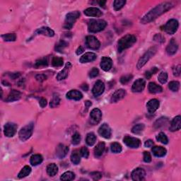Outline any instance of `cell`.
<instances>
[{"label":"cell","mask_w":181,"mask_h":181,"mask_svg":"<svg viewBox=\"0 0 181 181\" xmlns=\"http://www.w3.org/2000/svg\"><path fill=\"white\" fill-rule=\"evenodd\" d=\"M173 6V4L172 2H163V3L157 5L153 9L151 10L149 12H148L146 15L144 16V17L141 19V23L143 24H149L152 22V21L156 19L157 17H160L163 13H166L169 9Z\"/></svg>","instance_id":"1"},{"label":"cell","mask_w":181,"mask_h":181,"mask_svg":"<svg viewBox=\"0 0 181 181\" xmlns=\"http://www.w3.org/2000/svg\"><path fill=\"white\" fill-rule=\"evenodd\" d=\"M137 42V38L133 35L127 34L123 38H121L118 41V52H121L124 50L132 47Z\"/></svg>","instance_id":"2"},{"label":"cell","mask_w":181,"mask_h":181,"mask_svg":"<svg viewBox=\"0 0 181 181\" xmlns=\"http://www.w3.org/2000/svg\"><path fill=\"white\" fill-rule=\"evenodd\" d=\"M107 26L106 21L101 19H91L88 24V31L90 33H98L104 30Z\"/></svg>","instance_id":"3"},{"label":"cell","mask_w":181,"mask_h":181,"mask_svg":"<svg viewBox=\"0 0 181 181\" xmlns=\"http://www.w3.org/2000/svg\"><path fill=\"white\" fill-rule=\"evenodd\" d=\"M157 52V48L156 47H152L149 48L147 51H146L145 53L144 54V55L141 57L140 59H139L138 62H137V67L138 70L143 67L144 65H146V62L149 60V59L152 58V57Z\"/></svg>","instance_id":"4"},{"label":"cell","mask_w":181,"mask_h":181,"mask_svg":"<svg viewBox=\"0 0 181 181\" xmlns=\"http://www.w3.org/2000/svg\"><path fill=\"white\" fill-rule=\"evenodd\" d=\"M34 129V123H31L21 129L19 132V139L22 141H25L32 136Z\"/></svg>","instance_id":"5"},{"label":"cell","mask_w":181,"mask_h":181,"mask_svg":"<svg viewBox=\"0 0 181 181\" xmlns=\"http://www.w3.org/2000/svg\"><path fill=\"white\" fill-rule=\"evenodd\" d=\"M80 17L79 11H75L72 12L68 13L66 15V19L64 24V28L67 30H70L74 26L75 21Z\"/></svg>","instance_id":"6"},{"label":"cell","mask_w":181,"mask_h":181,"mask_svg":"<svg viewBox=\"0 0 181 181\" xmlns=\"http://www.w3.org/2000/svg\"><path fill=\"white\" fill-rule=\"evenodd\" d=\"M178 26H179V24H178V21L177 20L171 19L165 25L164 30L169 35H173V34L177 31Z\"/></svg>","instance_id":"7"},{"label":"cell","mask_w":181,"mask_h":181,"mask_svg":"<svg viewBox=\"0 0 181 181\" xmlns=\"http://www.w3.org/2000/svg\"><path fill=\"white\" fill-rule=\"evenodd\" d=\"M18 125L13 123H8L4 127V135L7 137H12L17 133Z\"/></svg>","instance_id":"8"},{"label":"cell","mask_w":181,"mask_h":181,"mask_svg":"<svg viewBox=\"0 0 181 181\" xmlns=\"http://www.w3.org/2000/svg\"><path fill=\"white\" fill-rule=\"evenodd\" d=\"M86 45L91 50H98L100 46L99 40L93 36H88L86 38Z\"/></svg>","instance_id":"9"},{"label":"cell","mask_w":181,"mask_h":181,"mask_svg":"<svg viewBox=\"0 0 181 181\" xmlns=\"http://www.w3.org/2000/svg\"><path fill=\"white\" fill-rule=\"evenodd\" d=\"M123 141H124V143L128 147L132 149L138 148L141 144L140 140L139 139L136 138V137H132L130 136L125 137L124 139H123Z\"/></svg>","instance_id":"10"},{"label":"cell","mask_w":181,"mask_h":181,"mask_svg":"<svg viewBox=\"0 0 181 181\" xmlns=\"http://www.w3.org/2000/svg\"><path fill=\"white\" fill-rule=\"evenodd\" d=\"M105 90V84L102 81L98 80L95 83V85L93 86L92 89V93L94 96L97 97L102 94L104 92Z\"/></svg>","instance_id":"11"},{"label":"cell","mask_w":181,"mask_h":181,"mask_svg":"<svg viewBox=\"0 0 181 181\" xmlns=\"http://www.w3.org/2000/svg\"><path fill=\"white\" fill-rule=\"evenodd\" d=\"M146 86V81L143 79H139L134 82L133 85L132 86V91L134 93L141 92Z\"/></svg>","instance_id":"12"},{"label":"cell","mask_w":181,"mask_h":181,"mask_svg":"<svg viewBox=\"0 0 181 181\" xmlns=\"http://www.w3.org/2000/svg\"><path fill=\"white\" fill-rule=\"evenodd\" d=\"M98 133H99L100 136L104 137V138L109 139L111 138L112 135V131L109 125L106 124V123H104L98 129Z\"/></svg>","instance_id":"13"},{"label":"cell","mask_w":181,"mask_h":181,"mask_svg":"<svg viewBox=\"0 0 181 181\" xmlns=\"http://www.w3.org/2000/svg\"><path fill=\"white\" fill-rule=\"evenodd\" d=\"M146 175V172L141 168H137L132 171V178L133 180L141 181L144 179Z\"/></svg>","instance_id":"14"},{"label":"cell","mask_w":181,"mask_h":181,"mask_svg":"<svg viewBox=\"0 0 181 181\" xmlns=\"http://www.w3.org/2000/svg\"><path fill=\"white\" fill-rule=\"evenodd\" d=\"M38 35H43L47 37H53L55 36V32L52 31L51 28H50L49 27H41V28L36 30L34 33V36H38Z\"/></svg>","instance_id":"15"},{"label":"cell","mask_w":181,"mask_h":181,"mask_svg":"<svg viewBox=\"0 0 181 181\" xmlns=\"http://www.w3.org/2000/svg\"><path fill=\"white\" fill-rule=\"evenodd\" d=\"M72 67V65L70 62H67L66 64L65 68H64L61 72H59L58 73V74L57 75V79L58 80V81H62V80L65 79L66 78L68 77L69 73H70Z\"/></svg>","instance_id":"16"},{"label":"cell","mask_w":181,"mask_h":181,"mask_svg":"<svg viewBox=\"0 0 181 181\" xmlns=\"http://www.w3.org/2000/svg\"><path fill=\"white\" fill-rule=\"evenodd\" d=\"M178 48V45L175 39L172 38L166 47V52L169 55H173L176 53Z\"/></svg>","instance_id":"17"},{"label":"cell","mask_w":181,"mask_h":181,"mask_svg":"<svg viewBox=\"0 0 181 181\" xmlns=\"http://www.w3.org/2000/svg\"><path fill=\"white\" fill-rule=\"evenodd\" d=\"M90 118L91 119V121L94 124H97V123H99L102 118V113L100 110L98 108L93 109L90 113Z\"/></svg>","instance_id":"18"},{"label":"cell","mask_w":181,"mask_h":181,"mask_svg":"<svg viewBox=\"0 0 181 181\" xmlns=\"http://www.w3.org/2000/svg\"><path fill=\"white\" fill-rule=\"evenodd\" d=\"M159 101L157 99H152L147 103L146 104V107H147L148 112L151 114L154 113L159 107Z\"/></svg>","instance_id":"19"},{"label":"cell","mask_w":181,"mask_h":181,"mask_svg":"<svg viewBox=\"0 0 181 181\" xmlns=\"http://www.w3.org/2000/svg\"><path fill=\"white\" fill-rule=\"evenodd\" d=\"M69 152V147L64 144H59L56 149V155L59 159H63L67 156Z\"/></svg>","instance_id":"20"},{"label":"cell","mask_w":181,"mask_h":181,"mask_svg":"<svg viewBox=\"0 0 181 181\" xmlns=\"http://www.w3.org/2000/svg\"><path fill=\"white\" fill-rule=\"evenodd\" d=\"M113 66V61L108 57H102L101 61H100V67L105 72H107L112 68Z\"/></svg>","instance_id":"21"},{"label":"cell","mask_w":181,"mask_h":181,"mask_svg":"<svg viewBox=\"0 0 181 181\" xmlns=\"http://www.w3.org/2000/svg\"><path fill=\"white\" fill-rule=\"evenodd\" d=\"M84 14L87 16V17H100L103 15V13L99 9L96 7H90L86 9L84 11Z\"/></svg>","instance_id":"22"},{"label":"cell","mask_w":181,"mask_h":181,"mask_svg":"<svg viewBox=\"0 0 181 181\" xmlns=\"http://www.w3.org/2000/svg\"><path fill=\"white\" fill-rule=\"evenodd\" d=\"M126 96V91L124 89H119L117 90L115 92L113 93V95L112 96L111 101V103H117L119 100L123 99Z\"/></svg>","instance_id":"23"},{"label":"cell","mask_w":181,"mask_h":181,"mask_svg":"<svg viewBox=\"0 0 181 181\" xmlns=\"http://www.w3.org/2000/svg\"><path fill=\"white\" fill-rule=\"evenodd\" d=\"M67 98L70 100H79L83 98L82 93L79 91L77 90H71L67 93Z\"/></svg>","instance_id":"24"},{"label":"cell","mask_w":181,"mask_h":181,"mask_svg":"<svg viewBox=\"0 0 181 181\" xmlns=\"http://www.w3.org/2000/svg\"><path fill=\"white\" fill-rule=\"evenodd\" d=\"M21 97V93L19 91L17 90H11L9 94L8 95L7 98H6V102H13L16 100H19Z\"/></svg>","instance_id":"25"},{"label":"cell","mask_w":181,"mask_h":181,"mask_svg":"<svg viewBox=\"0 0 181 181\" xmlns=\"http://www.w3.org/2000/svg\"><path fill=\"white\" fill-rule=\"evenodd\" d=\"M96 55L93 52H86L84 55L83 56L81 57L79 61L81 63H87V62H93L96 59Z\"/></svg>","instance_id":"26"},{"label":"cell","mask_w":181,"mask_h":181,"mask_svg":"<svg viewBox=\"0 0 181 181\" xmlns=\"http://www.w3.org/2000/svg\"><path fill=\"white\" fill-rule=\"evenodd\" d=\"M181 127V117L180 115L176 116L172 121L170 130L171 132H175L179 130Z\"/></svg>","instance_id":"27"},{"label":"cell","mask_w":181,"mask_h":181,"mask_svg":"<svg viewBox=\"0 0 181 181\" xmlns=\"http://www.w3.org/2000/svg\"><path fill=\"white\" fill-rule=\"evenodd\" d=\"M152 152L153 155L156 157H164L166 154V149L162 146H154L152 148Z\"/></svg>","instance_id":"28"},{"label":"cell","mask_w":181,"mask_h":181,"mask_svg":"<svg viewBox=\"0 0 181 181\" xmlns=\"http://www.w3.org/2000/svg\"><path fill=\"white\" fill-rule=\"evenodd\" d=\"M149 91L151 93H159L163 91V89L154 82H151L149 84Z\"/></svg>","instance_id":"29"},{"label":"cell","mask_w":181,"mask_h":181,"mask_svg":"<svg viewBox=\"0 0 181 181\" xmlns=\"http://www.w3.org/2000/svg\"><path fill=\"white\" fill-rule=\"evenodd\" d=\"M105 145L104 142L98 143L94 149V154L96 157L101 156L105 151Z\"/></svg>","instance_id":"30"},{"label":"cell","mask_w":181,"mask_h":181,"mask_svg":"<svg viewBox=\"0 0 181 181\" xmlns=\"http://www.w3.org/2000/svg\"><path fill=\"white\" fill-rule=\"evenodd\" d=\"M43 161V158L41 155L40 154H34L31 157V159H30V162H31V164L32 166H38V165L40 164Z\"/></svg>","instance_id":"31"},{"label":"cell","mask_w":181,"mask_h":181,"mask_svg":"<svg viewBox=\"0 0 181 181\" xmlns=\"http://www.w3.org/2000/svg\"><path fill=\"white\" fill-rule=\"evenodd\" d=\"M58 172V167L55 164H50L47 166V173L51 177H53Z\"/></svg>","instance_id":"32"},{"label":"cell","mask_w":181,"mask_h":181,"mask_svg":"<svg viewBox=\"0 0 181 181\" xmlns=\"http://www.w3.org/2000/svg\"><path fill=\"white\" fill-rule=\"evenodd\" d=\"M71 161H72L74 165H78L81 161V157H80L79 152L77 150H75L71 154Z\"/></svg>","instance_id":"33"},{"label":"cell","mask_w":181,"mask_h":181,"mask_svg":"<svg viewBox=\"0 0 181 181\" xmlns=\"http://www.w3.org/2000/svg\"><path fill=\"white\" fill-rule=\"evenodd\" d=\"M31 172V168L28 166H25L24 168L21 169V171L19 172V175H18V178H23L28 176Z\"/></svg>","instance_id":"34"},{"label":"cell","mask_w":181,"mask_h":181,"mask_svg":"<svg viewBox=\"0 0 181 181\" xmlns=\"http://www.w3.org/2000/svg\"><path fill=\"white\" fill-rule=\"evenodd\" d=\"M60 103V98H59V96L58 93H54L53 96H52V100H50V107H55L57 105L59 104Z\"/></svg>","instance_id":"35"},{"label":"cell","mask_w":181,"mask_h":181,"mask_svg":"<svg viewBox=\"0 0 181 181\" xmlns=\"http://www.w3.org/2000/svg\"><path fill=\"white\" fill-rule=\"evenodd\" d=\"M96 137L94 133L91 132V133H89L87 134L86 142L89 146H93V144L96 143Z\"/></svg>","instance_id":"36"},{"label":"cell","mask_w":181,"mask_h":181,"mask_svg":"<svg viewBox=\"0 0 181 181\" xmlns=\"http://www.w3.org/2000/svg\"><path fill=\"white\" fill-rule=\"evenodd\" d=\"M75 178V175L73 172L71 171H67L65 173H64L62 175H61L60 180H74Z\"/></svg>","instance_id":"37"},{"label":"cell","mask_w":181,"mask_h":181,"mask_svg":"<svg viewBox=\"0 0 181 181\" xmlns=\"http://www.w3.org/2000/svg\"><path fill=\"white\" fill-rule=\"evenodd\" d=\"M64 64L63 59L62 57H54L52 60V65L55 67H62Z\"/></svg>","instance_id":"38"},{"label":"cell","mask_w":181,"mask_h":181,"mask_svg":"<svg viewBox=\"0 0 181 181\" xmlns=\"http://www.w3.org/2000/svg\"><path fill=\"white\" fill-rule=\"evenodd\" d=\"M111 152L113 153H118L122 152L123 148L120 144H119L118 142H114L111 144Z\"/></svg>","instance_id":"39"},{"label":"cell","mask_w":181,"mask_h":181,"mask_svg":"<svg viewBox=\"0 0 181 181\" xmlns=\"http://www.w3.org/2000/svg\"><path fill=\"white\" fill-rule=\"evenodd\" d=\"M126 4V1L125 0H115L113 3V7L115 11H119Z\"/></svg>","instance_id":"40"},{"label":"cell","mask_w":181,"mask_h":181,"mask_svg":"<svg viewBox=\"0 0 181 181\" xmlns=\"http://www.w3.org/2000/svg\"><path fill=\"white\" fill-rule=\"evenodd\" d=\"M2 38H3L4 41H7V42H12L17 40V36L14 33H7L4 34L2 36Z\"/></svg>","instance_id":"41"},{"label":"cell","mask_w":181,"mask_h":181,"mask_svg":"<svg viewBox=\"0 0 181 181\" xmlns=\"http://www.w3.org/2000/svg\"><path fill=\"white\" fill-rule=\"evenodd\" d=\"M144 129V124H137L132 127V132L135 134H139L143 132Z\"/></svg>","instance_id":"42"},{"label":"cell","mask_w":181,"mask_h":181,"mask_svg":"<svg viewBox=\"0 0 181 181\" xmlns=\"http://www.w3.org/2000/svg\"><path fill=\"white\" fill-rule=\"evenodd\" d=\"M156 140L158 141H160V142H161L162 144H168V137L166 134H165L164 132H161V133H159V134L156 136Z\"/></svg>","instance_id":"43"},{"label":"cell","mask_w":181,"mask_h":181,"mask_svg":"<svg viewBox=\"0 0 181 181\" xmlns=\"http://www.w3.org/2000/svg\"><path fill=\"white\" fill-rule=\"evenodd\" d=\"M168 87L172 91H173V92H176V91H178V90H179L180 83L178 81H171L168 84Z\"/></svg>","instance_id":"44"},{"label":"cell","mask_w":181,"mask_h":181,"mask_svg":"<svg viewBox=\"0 0 181 181\" xmlns=\"http://www.w3.org/2000/svg\"><path fill=\"white\" fill-rule=\"evenodd\" d=\"M68 43L67 42H65V40H61L58 44L56 45L55 49L57 52H62L63 50L67 46Z\"/></svg>","instance_id":"45"},{"label":"cell","mask_w":181,"mask_h":181,"mask_svg":"<svg viewBox=\"0 0 181 181\" xmlns=\"http://www.w3.org/2000/svg\"><path fill=\"white\" fill-rule=\"evenodd\" d=\"M158 79H159L161 84H166L167 80H168V74H167V72H162L160 73L159 77H158Z\"/></svg>","instance_id":"46"},{"label":"cell","mask_w":181,"mask_h":181,"mask_svg":"<svg viewBox=\"0 0 181 181\" xmlns=\"http://www.w3.org/2000/svg\"><path fill=\"white\" fill-rule=\"evenodd\" d=\"M47 60L46 58H43L38 59L37 61L36 62L35 66L36 67H45V66L47 65Z\"/></svg>","instance_id":"47"},{"label":"cell","mask_w":181,"mask_h":181,"mask_svg":"<svg viewBox=\"0 0 181 181\" xmlns=\"http://www.w3.org/2000/svg\"><path fill=\"white\" fill-rule=\"evenodd\" d=\"M81 141V135H80L79 133H75L74 135L72 136V143L74 145H77L79 144Z\"/></svg>","instance_id":"48"},{"label":"cell","mask_w":181,"mask_h":181,"mask_svg":"<svg viewBox=\"0 0 181 181\" xmlns=\"http://www.w3.org/2000/svg\"><path fill=\"white\" fill-rule=\"evenodd\" d=\"M168 121V120H167V118H159V120H156V122L155 123V127H161V126H164L165 125V124H166V123Z\"/></svg>","instance_id":"49"},{"label":"cell","mask_w":181,"mask_h":181,"mask_svg":"<svg viewBox=\"0 0 181 181\" xmlns=\"http://www.w3.org/2000/svg\"><path fill=\"white\" fill-rule=\"evenodd\" d=\"M158 72V69L156 67H153L152 70H149V71H147V72H146L145 73V77L147 79H149L153 74H156Z\"/></svg>","instance_id":"50"},{"label":"cell","mask_w":181,"mask_h":181,"mask_svg":"<svg viewBox=\"0 0 181 181\" xmlns=\"http://www.w3.org/2000/svg\"><path fill=\"white\" fill-rule=\"evenodd\" d=\"M90 176L92 178L93 180H98L102 178V174L99 172H92L90 173Z\"/></svg>","instance_id":"51"},{"label":"cell","mask_w":181,"mask_h":181,"mask_svg":"<svg viewBox=\"0 0 181 181\" xmlns=\"http://www.w3.org/2000/svg\"><path fill=\"white\" fill-rule=\"evenodd\" d=\"M80 154H81L84 158L87 159L89 156V152L88 149L85 147V146H83V147L81 149V150H80Z\"/></svg>","instance_id":"52"},{"label":"cell","mask_w":181,"mask_h":181,"mask_svg":"<svg viewBox=\"0 0 181 181\" xmlns=\"http://www.w3.org/2000/svg\"><path fill=\"white\" fill-rule=\"evenodd\" d=\"M132 75H125V76H123L120 78V82L122 83L123 84H127V82H129L130 80L132 79Z\"/></svg>","instance_id":"53"},{"label":"cell","mask_w":181,"mask_h":181,"mask_svg":"<svg viewBox=\"0 0 181 181\" xmlns=\"http://www.w3.org/2000/svg\"><path fill=\"white\" fill-rule=\"evenodd\" d=\"M99 74V71L97 68L96 67H93L92 70L90 71V72H89V77L91 78H94L96 77Z\"/></svg>","instance_id":"54"},{"label":"cell","mask_w":181,"mask_h":181,"mask_svg":"<svg viewBox=\"0 0 181 181\" xmlns=\"http://www.w3.org/2000/svg\"><path fill=\"white\" fill-rule=\"evenodd\" d=\"M173 72L174 76L175 77L180 76V72H181V66L180 65L175 66V67L173 69Z\"/></svg>","instance_id":"55"},{"label":"cell","mask_w":181,"mask_h":181,"mask_svg":"<svg viewBox=\"0 0 181 181\" xmlns=\"http://www.w3.org/2000/svg\"><path fill=\"white\" fill-rule=\"evenodd\" d=\"M144 161L146 163H150L152 161V156L148 152H144Z\"/></svg>","instance_id":"56"},{"label":"cell","mask_w":181,"mask_h":181,"mask_svg":"<svg viewBox=\"0 0 181 181\" xmlns=\"http://www.w3.org/2000/svg\"><path fill=\"white\" fill-rule=\"evenodd\" d=\"M36 79L38 81L42 82L47 79V77L45 76V74H38L36 76Z\"/></svg>","instance_id":"57"},{"label":"cell","mask_w":181,"mask_h":181,"mask_svg":"<svg viewBox=\"0 0 181 181\" xmlns=\"http://www.w3.org/2000/svg\"><path fill=\"white\" fill-rule=\"evenodd\" d=\"M154 40L159 43H164L165 42V38L163 37L162 36L159 35V34H157V35H156L154 36Z\"/></svg>","instance_id":"58"},{"label":"cell","mask_w":181,"mask_h":181,"mask_svg":"<svg viewBox=\"0 0 181 181\" xmlns=\"http://www.w3.org/2000/svg\"><path fill=\"white\" fill-rule=\"evenodd\" d=\"M153 145V141L152 140V139H149V140H146L145 141V143H144V146H145V147H147V148H149V147H152Z\"/></svg>","instance_id":"59"},{"label":"cell","mask_w":181,"mask_h":181,"mask_svg":"<svg viewBox=\"0 0 181 181\" xmlns=\"http://www.w3.org/2000/svg\"><path fill=\"white\" fill-rule=\"evenodd\" d=\"M39 104H40L41 107H45L47 105V100L45 98H42L40 100V102H39Z\"/></svg>","instance_id":"60"},{"label":"cell","mask_w":181,"mask_h":181,"mask_svg":"<svg viewBox=\"0 0 181 181\" xmlns=\"http://www.w3.org/2000/svg\"><path fill=\"white\" fill-rule=\"evenodd\" d=\"M84 48H83V47H82L81 46H80V47H78V49L77 50V51H76V53H77V55H81V53H83V52H84Z\"/></svg>","instance_id":"61"},{"label":"cell","mask_w":181,"mask_h":181,"mask_svg":"<svg viewBox=\"0 0 181 181\" xmlns=\"http://www.w3.org/2000/svg\"><path fill=\"white\" fill-rule=\"evenodd\" d=\"M91 105H92V104H91V102L89 101V100H87V101L85 102V105H86V108H87V109H88L89 107H90Z\"/></svg>","instance_id":"62"},{"label":"cell","mask_w":181,"mask_h":181,"mask_svg":"<svg viewBox=\"0 0 181 181\" xmlns=\"http://www.w3.org/2000/svg\"><path fill=\"white\" fill-rule=\"evenodd\" d=\"M105 3H106V2H105V1H99V2H98V4H99V5L100 6H103V7H104Z\"/></svg>","instance_id":"63"},{"label":"cell","mask_w":181,"mask_h":181,"mask_svg":"<svg viewBox=\"0 0 181 181\" xmlns=\"http://www.w3.org/2000/svg\"><path fill=\"white\" fill-rule=\"evenodd\" d=\"M82 89H83L84 91H86L88 90V85H87V84H84V86H82Z\"/></svg>","instance_id":"64"}]
</instances>
